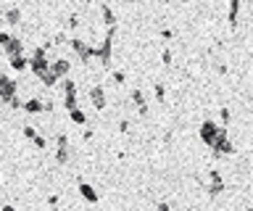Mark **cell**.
Segmentation results:
<instances>
[{"instance_id": "obj_37", "label": "cell", "mask_w": 253, "mask_h": 211, "mask_svg": "<svg viewBox=\"0 0 253 211\" xmlns=\"http://www.w3.org/2000/svg\"><path fill=\"white\" fill-rule=\"evenodd\" d=\"M50 211H61V209H58V206H55V209H50Z\"/></svg>"}, {"instance_id": "obj_20", "label": "cell", "mask_w": 253, "mask_h": 211, "mask_svg": "<svg viewBox=\"0 0 253 211\" xmlns=\"http://www.w3.org/2000/svg\"><path fill=\"white\" fill-rule=\"evenodd\" d=\"M55 164H69V148H55Z\"/></svg>"}, {"instance_id": "obj_16", "label": "cell", "mask_w": 253, "mask_h": 211, "mask_svg": "<svg viewBox=\"0 0 253 211\" xmlns=\"http://www.w3.org/2000/svg\"><path fill=\"white\" fill-rule=\"evenodd\" d=\"M69 119L74 124H87V114L82 111V108H74V111H69Z\"/></svg>"}, {"instance_id": "obj_11", "label": "cell", "mask_w": 253, "mask_h": 211, "mask_svg": "<svg viewBox=\"0 0 253 211\" xmlns=\"http://www.w3.org/2000/svg\"><path fill=\"white\" fill-rule=\"evenodd\" d=\"M37 80H40V84H42V87H55V84H58V80H55V74L50 72V69H47V72H42Z\"/></svg>"}, {"instance_id": "obj_30", "label": "cell", "mask_w": 253, "mask_h": 211, "mask_svg": "<svg viewBox=\"0 0 253 211\" xmlns=\"http://www.w3.org/2000/svg\"><path fill=\"white\" fill-rule=\"evenodd\" d=\"M156 211H171V206H169V203H166V201H158Z\"/></svg>"}, {"instance_id": "obj_12", "label": "cell", "mask_w": 253, "mask_h": 211, "mask_svg": "<svg viewBox=\"0 0 253 211\" xmlns=\"http://www.w3.org/2000/svg\"><path fill=\"white\" fill-rule=\"evenodd\" d=\"M77 100H79V92H66V95H63V108H66V111H74V108H79Z\"/></svg>"}, {"instance_id": "obj_7", "label": "cell", "mask_w": 253, "mask_h": 211, "mask_svg": "<svg viewBox=\"0 0 253 211\" xmlns=\"http://www.w3.org/2000/svg\"><path fill=\"white\" fill-rule=\"evenodd\" d=\"M129 98L134 100V106H137L140 116H145V114H148V100H145V95H142V90H140V87H134V90L129 92Z\"/></svg>"}, {"instance_id": "obj_35", "label": "cell", "mask_w": 253, "mask_h": 211, "mask_svg": "<svg viewBox=\"0 0 253 211\" xmlns=\"http://www.w3.org/2000/svg\"><path fill=\"white\" fill-rule=\"evenodd\" d=\"M0 211H16V209L11 206V203H5V206H3V209H0Z\"/></svg>"}, {"instance_id": "obj_22", "label": "cell", "mask_w": 253, "mask_h": 211, "mask_svg": "<svg viewBox=\"0 0 253 211\" xmlns=\"http://www.w3.org/2000/svg\"><path fill=\"white\" fill-rule=\"evenodd\" d=\"M161 61H164L166 66H171V64H174V53H171L169 48H164V50H161Z\"/></svg>"}, {"instance_id": "obj_9", "label": "cell", "mask_w": 253, "mask_h": 211, "mask_svg": "<svg viewBox=\"0 0 253 211\" xmlns=\"http://www.w3.org/2000/svg\"><path fill=\"white\" fill-rule=\"evenodd\" d=\"M21 108L27 114H42V100H40V98H29V100H24V103H21Z\"/></svg>"}, {"instance_id": "obj_13", "label": "cell", "mask_w": 253, "mask_h": 211, "mask_svg": "<svg viewBox=\"0 0 253 211\" xmlns=\"http://www.w3.org/2000/svg\"><path fill=\"white\" fill-rule=\"evenodd\" d=\"M100 16H103V21H106V27H116V16H114V11H111L108 5H100Z\"/></svg>"}, {"instance_id": "obj_5", "label": "cell", "mask_w": 253, "mask_h": 211, "mask_svg": "<svg viewBox=\"0 0 253 211\" xmlns=\"http://www.w3.org/2000/svg\"><path fill=\"white\" fill-rule=\"evenodd\" d=\"M16 95H19V84L5 77V80L0 82V100H3V103H8V100H13Z\"/></svg>"}, {"instance_id": "obj_26", "label": "cell", "mask_w": 253, "mask_h": 211, "mask_svg": "<svg viewBox=\"0 0 253 211\" xmlns=\"http://www.w3.org/2000/svg\"><path fill=\"white\" fill-rule=\"evenodd\" d=\"M63 42H69V40H66V35H63V32H58V35L53 37V42H50V45H63Z\"/></svg>"}, {"instance_id": "obj_33", "label": "cell", "mask_w": 253, "mask_h": 211, "mask_svg": "<svg viewBox=\"0 0 253 211\" xmlns=\"http://www.w3.org/2000/svg\"><path fill=\"white\" fill-rule=\"evenodd\" d=\"M8 106H11V108H13V111H16V108H21V100H19V95H16L13 100H8Z\"/></svg>"}, {"instance_id": "obj_19", "label": "cell", "mask_w": 253, "mask_h": 211, "mask_svg": "<svg viewBox=\"0 0 253 211\" xmlns=\"http://www.w3.org/2000/svg\"><path fill=\"white\" fill-rule=\"evenodd\" d=\"M153 95H156L158 103H164V100H166V84L164 82H156L153 84Z\"/></svg>"}, {"instance_id": "obj_2", "label": "cell", "mask_w": 253, "mask_h": 211, "mask_svg": "<svg viewBox=\"0 0 253 211\" xmlns=\"http://www.w3.org/2000/svg\"><path fill=\"white\" fill-rule=\"evenodd\" d=\"M87 95H90V103H92L95 111H106V106H108V95H106V87H103V84H90Z\"/></svg>"}, {"instance_id": "obj_34", "label": "cell", "mask_w": 253, "mask_h": 211, "mask_svg": "<svg viewBox=\"0 0 253 211\" xmlns=\"http://www.w3.org/2000/svg\"><path fill=\"white\" fill-rule=\"evenodd\" d=\"M92 135H95L92 129H84V135H82V140H92Z\"/></svg>"}, {"instance_id": "obj_21", "label": "cell", "mask_w": 253, "mask_h": 211, "mask_svg": "<svg viewBox=\"0 0 253 211\" xmlns=\"http://www.w3.org/2000/svg\"><path fill=\"white\" fill-rule=\"evenodd\" d=\"M79 24H82V19H79V13H71V16H69V29H71V32H77V29H79Z\"/></svg>"}, {"instance_id": "obj_36", "label": "cell", "mask_w": 253, "mask_h": 211, "mask_svg": "<svg viewBox=\"0 0 253 211\" xmlns=\"http://www.w3.org/2000/svg\"><path fill=\"white\" fill-rule=\"evenodd\" d=\"M3 80H5V74H3V72H0V82H3Z\"/></svg>"}, {"instance_id": "obj_8", "label": "cell", "mask_w": 253, "mask_h": 211, "mask_svg": "<svg viewBox=\"0 0 253 211\" xmlns=\"http://www.w3.org/2000/svg\"><path fill=\"white\" fill-rule=\"evenodd\" d=\"M79 195H82L87 203H98V193H95V187H92V185H87L84 179L79 182Z\"/></svg>"}, {"instance_id": "obj_6", "label": "cell", "mask_w": 253, "mask_h": 211, "mask_svg": "<svg viewBox=\"0 0 253 211\" xmlns=\"http://www.w3.org/2000/svg\"><path fill=\"white\" fill-rule=\"evenodd\" d=\"M3 19L8 27H19L21 24V8H16V5H5L3 8Z\"/></svg>"}, {"instance_id": "obj_18", "label": "cell", "mask_w": 253, "mask_h": 211, "mask_svg": "<svg viewBox=\"0 0 253 211\" xmlns=\"http://www.w3.org/2000/svg\"><path fill=\"white\" fill-rule=\"evenodd\" d=\"M229 119H232V111H229V106H221V111H219V122H221V124H219V127L227 129V127H229Z\"/></svg>"}, {"instance_id": "obj_27", "label": "cell", "mask_w": 253, "mask_h": 211, "mask_svg": "<svg viewBox=\"0 0 253 211\" xmlns=\"http://www.w3.org/2000/svg\"><path fill=\"white\" fill-rule=\"evenodd\" d=\"M119 132H122V135H126V132H129V119H122V122H119Z\"/></svg>"}, {"instance_id": "obj_14", "label": "cell", "mask_w": 253, "mask_h": 211, "mask_svg": "<svg viewBox=\"0 0 253 211\" xmlns=\"http://www.w3.org/2000/svg\"><path fill=\"white\" fill-rule=\"evenodd\" d=\"M224 190V179L216 177V179H209V195H219Z\"/></svg>"}, {"instance_id": "obj_31", "label": "cell", "mask_w": 253, "mask_h": 211, "mask_svg": "<svg viewBox=\"0 0 253 211\" xmlns=\"http://www.w3.org/2000/svg\"><path fill=\"white\" fill-rule=\"evenodd\" d=\"M47 203H50V209H55V206H58V195H47Z\"/></svg>"}, {"instance_id": "obj_32", "label": "cell", "mask_w": 253, "mask_h": 211, "mask_svg": "<svg viewBox=\"0 0 253 211\" xmlns=\"http://www.w3.org/2000/svg\"><path fill=\"white\" fill-rule=\"evenodd\" d=\"M8 40H11V32H0V48H3Z\"/></svg>"}, {"instance_id": "obj_4", "label": "cell", "mask_w": 253, "mask_h": 211, "mask_svg": "<svg viewBox=\"0 0 253 211\" xmlns=\"http://www.w3.org/2000/svg\"><path fill=\"white\" fill-rule=\"evenodd\" d=\"M47 69H50V72L55 74V80H63V77H69L71 64H69V58H63V56H61V58H53Z\"/></svg>"}, {"instance_id": "obj_28", "label": "cell", "mask_w": 253, "mask_h": 211, "mask_svg": "<svg viewBox=\"0 0 253 211\" xmlns=\"http://www.w3.org/2000/svg\"><path fill=\"white\" fill-rule=\"evenodd\" d=\"M114 82H116V84H124V82H126V74H124V72H114Z\"/></svg>"}, {"instance_id": "obj_24", "label": "cell", "mask_w": 253, "mask_h": 211, "mask_svg": "<svg viewBox=\"0 0 253 211\" xmlns=\"http://www.w3.org/2000/svg\"><path fill=\"white\" fill-rule=\"evenodd\" d=\"M32 143H35V148H40V151H45V148H47V140H45L42 135H37L35 140H32Z\"/></svg>"}, {"instance_id": "obj_15", "label": "cell", "mask_w": 253, "mask_h": 211, "mask_svg": "<svg viewBox=\"0 0 253 211\" xmlns=\"http://www.w3.org/2000/svg\"><path fill=\"white\" fill-rule=\"evenodd\" d=\"M58 84H61L63 95H66V92H77V82L71 80V77H63V80H58Z\"/></svg>"}, {"instance_id": "obj_23", "label": "cell", "mask_w": 253, "mask_h": 211, "mask_svg": "<svg viewBox=\"0 0 253 211\" xmlns=\"http://www.w3.org/2000/svg\"><path fill=\"white\" fill-rule=\"evenodd\" d=\"M21 132H24V137H29V140H35V137H37V129L32 127V124H24Z\"/></svg>"}, {"instance_id": "obj_1", "label": "cell", "mask_w": 253, "mask_h": 211, "mask_svg": "<svg viewBox=\"0 0 253 211\" xmlns=\"http://www.w3.org/2000/svg\"><path fill=\"white\" fill-rule=\"evenodd\" d=\"M219 124L213 122V119H206L203 124H201V129H198V135H201V140H203V145H209V148H213V143H216V137H219Z\"/></svg>"}, {"instance_id": "obj_17", "label": "cell", "mask_w": 253, "mask_h": 211, "mask_svg": "<svg viewBox=\"0 0 253 211\" xmlns=\"http://www.w3.org/2000/svg\"><path fill=\"white\" fill-rule=\"evenodd\" d=\"M11 61V69L13 72H27V56H19V58H8Z\"/></svg>"}, {"instance_id": "obj_10", "label": "cell", "mask_w": 253, "mask_h": 211, "mask_svg": "<svg viewBox=\"0 0 253 211\" xmlns=\"http://www.w3.org/2000/svg\"><path fill=\"white\" fill-rule=\"evenodd\" d=\"M243 11V3H237V0H232L229 3V8H227V13H229V27L232 29H237V13Z\"/></svg>"}, {"instance_id": "obj_25", "label": "cell", "mask_w": 253, "mask_h": 211, "mask_svg": "<svg viewBox=\"0 0 253 211\" xmlns=\"http://www.w3.org/2000/svg\"><path fill=\"white\" fill-rule=\"evenodd\" d=\"M55 148H69V137L66 135H58V137H55Z\"/></svg>"}, {"instance_id": "obj_3", "label": "cell", "mask_w": 253, "mask_h": 211, "mask_svg": "<svg viewBox=\"0 0 253 211\" xmlns=\"http://www.w3.org/2000/svg\"><path fill=\"white\" fill-rule=\"evenodd\" d=\"M3 50L8 58H19V56H24V40L19 35H11V40L3 45Z\"/></svg>"}, {"instance_id": "obj_29", "label": "cell", "mask_w": 253, "mask_h": 211, "mask_svg": "<svg viewBox=\"0 0 253 211\" xmlns=\"http://www.w3.org/2000/svg\"><path fill=\"white\" fill-rule=\"evenodd\" d=\"M171 37H174V29L164 27V29H161V40H171Z\"/></svg>"}]
</instances>
